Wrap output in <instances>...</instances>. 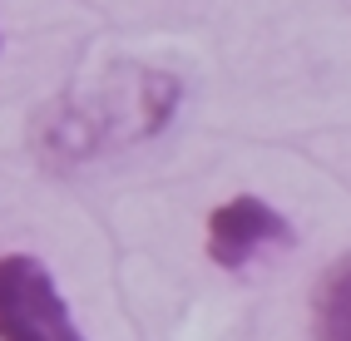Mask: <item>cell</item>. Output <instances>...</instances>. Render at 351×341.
<instances>
[{
	"instance_id": "3957f363",
	"label": "cell",
	"mask_w": 351,
	"mask_h": 341,
	"mask_svg": "<svg viewBox=\"0 0 351 341\" xmlns=\"http://www.w3.org/2000/svg\"><path fill=\"white\" fill-rule=\"evenodd\" d=\"M297 242V227L287 213H277L272 203L252 198V193H238L218 203L208 213V257H213L223 272H238L267 253H282V247Z\"/></svg>"
},
{
	"instance_id": "6da1fadb",
	"label": "cell",
	"mask_w": 351,
	"mask_h": 341,
	"mask_svg": "<svg viewBox=\"0 0 351 341\" xmlns=\"http://www.w3.org/2000/svg\"><path fill=\"white\" fill-rule=\"evenodd\" d=\"M183 99V84L163 70H138V64H114L95 84V94L64 99L60 104V129L45 134V144L60 153V164H75L84 153H99L114 134L119 144L154 139V134L173 119Z\"/></svg>"
},
{
	"instance_id": "7a4b0ae2",
	"label": "cell",
	"mask_w": 351,
	"mask_h": 341,
	"mask_svg": "<svg viewBox=\"0 0 351 341\" xmlns=\"http://www.w3.org/2000/svg\"><path fill=\"white\" fill-rule=\"evenodd\" d=\"M0 341H84L50 267L30 253H0Z\"/></svg>"
},
{
	"instance_id": "277c9868",
	"label": "cell",
	"mask_w": 351,
	"mask_h": 341,
	"mask_svg": "<svg viewBox=\"0 0 351 341\" xmlns=\"http://www.w3.org/2000/svg\"><path fill=\"white\" fill-rule=\"evenodd\" d=\"M312 336L317 341H351V257L332 262L312 292Z\"/></svg>"
}]
</instances>
